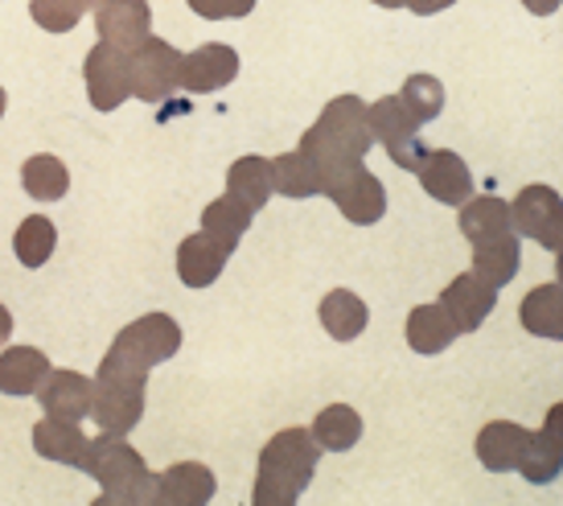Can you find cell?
<instances>
[{
	"mask_svg": "<svg viewBox=\"0 0 563 506\" xmlns=\"http://www.w3.org/2000/svg\"><path fill=\"white\" fill-rule=\"evenodd\" d=\"M189 9L206 21H227V16H247L255 0H189Z\"/></svg>",
	"mask_w": 563,
	"mask_h": 506,
	"instance_id": "34",
	"label": "cell"
},
{
	"mask_svg": "<svg viewBox=\"0 0 563 506\" xmlns=\"http://www.w3.org/2000/svg\"><path fill=\"white\" fill-rule=\"evenodd\" d=\"M54 371L49 359L33 346H9L0 354V392L4 396H37V387Z\"/></svg>",
	"mask_w": 563,
	"mask_h": 506,
	"instance_id": "22",
	"label": "cell"
},
{
	"mask_svg": "<svg viewBox=\"0 0 563 506\" xmlns=\"http://www.w3.org/2000/svg\"><path fill=\"white\" fill-rule=\"evenodd\" d=\"M95 30L99 42L115 50H136L153 33V9L148 0H95Z\"/></svg>",
	"mask_w": 563,
	"mask_h": 506,
	"instance_id": "10",
	"label": "cell"
},
{
	"mask_svg": "<svg viewBox=\"0 0 563 506\" xmlns=\"http://www.w3.org/2000/svg\"><path fill=\"white\" fill-rule=\"evenodd\" d=\"M543 432H548V441L563 453V404H555V408L548 411V420H543Z\"/></svg>",
	"mask_w": 563,
	"mask_h": 506,
	"instance_id": "35",
	"label": "cell"
},
{
	"mask_svg": "<svg viewBox=\"0 0 563 506\" xmlns=\"http://www.w3.org/2000/svg\"><path fill=\"white\" fill-rule=\"evenodd\" d=\"M128 82L144 103H165L181 87V50L148 33L141 46L128 50Z\"/></svg>",
	"mask_w": 563,
	"mask_h": 506,
	"instance_id": "5",
	"label": "cell"
},
{
	"mask_svg": "<svg viewBox=\"0 0 563 506\" xmlns=\"http://www.w3.org/2000/svg\"><path fill=\"white\" fill-rule=\"evenodd\" d=\"M522 4H527L534 16H551L555 9H560V0H522Z\"/></svg>",
	"mask_w": 563,
	"mask_h": 506,
	"instance_id": "37",
	"label": "cell"
},
{
	"mask_svg": "<svg viewBox=\"0 0 563 506\" xmlns=\"http://www.w3.org/2000/svg\"><path fill=\"white\" fill-rule=\"evenodd\" d=\"M473 248V272L489 280L494 288H506L518 276V264H522V243H518V231L506 227V231H494V235L470 239Z\"/></svg>",
	"mask_w": 563,
	"mask_h": 506,
	"instance_id": "15",
	"label": "cell"
},
{
	"mask_svg": "<svg viewBox=\"0 0 563 506\" xmlns=\"http://www.w3.org/2000/svg\"><path fill=\"white\" fill-rule=\"evenodd\" d=\"M54 248H58V227L46 215H30V219L16 227L13 252L25 268H42L49 255H54Z\"/></svg>",
	"mask_w": 563,
	"mask_h": 506,
	"instance_id": "30",
	"label": "cell"
},
{
	"mask_svg": "<svg viewBox=\"0 0 563 506\" xmlns=\"http://www.w3.org/2000/svg\"><path fill=\"white\" fill-rule=\"evenodd\" d=\"M91 399L95 380H87L79 371H49L46 383L37 387V404L46 408V416L70 420V425H82L91 416Z\"/></svg>",
	"mask_w": 563,
	"mask_h": 506,
	"instance_id": "14",
	"label": "cell"
},
{
	"mask_svg": "<svg viewBox=\"0 0 563 506\" xmlns=\"http://www.w3.org/2000/svg\"><path fill=\"white\" fill-rule=\"evenodd\" d=\"M510 219H515L518 235L534 239L539 248L560 252L563 248V198L551 186H522L515 202H510Z\"/></svg>",
	"mask_w": 563,
	"mask_h": 506,
	"instance_id": "7",
	"label": "cell"
},
{
	"mask_svg": "<svg viewBox=\"0 0 563 506\" xmlns=\"http://www.w3.org/2000/svg\"><path fill=\"white\" fill-rule=\"evenodd\" d=\"M87 444H91V437H82V428L70 425V420H54V416H46V420L33 425V453L46 461L82 470Z\"/></svg>",
	"mask_w": 563,
	"mask_h": 506,
	"instance_id": "19",
	"label": "cell"
},
{
	"mask_svg": "<svg viewBox=\"0 0 563 506\" xmlns=\"http://www.w3.org/2000/svg\"><path fill=\"white\" fill-rule=\"evenodd\" d=\"M214 491H219V477L202 461H177L157 477V503H210Z\"/></svg>",
	"mask_w": 563,
	"mask_h": 506,
	"instance_id": "21",
	"label": "cell"
},
{
	"mask_svg": "<svg viewBox=\"0 0 563 506\" xmlns=\"http://www.w3.org/2000/svg\"><path fill=\"white\" fill-rule=\"evenodd\" d=\"M239 75V54L222 42H206V46L181 54V87L194 96H214Z\"/></svg>",
	"mask_w": 563,
	"mask_h": 506,
	"instance_id": "12",
	"label": "cell"
},
{
	"mask_svg": "<svg viewBox=\"0 0 563 506\" xmlns=\"http://www.w3.org/2000/svg\"><path fill=\"white\" fill-rule=\"evenodd\" d=\"M21 186H25L33 202H58L70 190V174H66V165L54 153H37V157L21 165Z\"/></svg>",
	"mask_w": 563,
	"mask_h": 506,
	"instance_id": "27",
	"label": "cell"
},
{
	"mask_svg": "<svg viewBox=\"0 0 563 506\" xmlns=\"http://www.w3.org/2000/svg\"><path fill=\"white\" fill-rule=\"evenodd\" d=\"M309 432L317 437L321 449H329V453H345V449H354V444L362 441V416L350 408V404H329V408L313 420Z\"/></svg>",
	"mask_w": 563,
	"mask_h": 506,
	"instance_id": "28",
	"label": "cell"
},
{
	"mask_svg": "<svg viewBox=\"0 0 563 506\" xmlns=\"http://www.w3.org/2000/svg\"><path fill=\"white\" fill-rule=\"evenodd\" d=\"M9 338H13V314H9L4 305H0V346H4Z\"/></svg>",
	"mask_w": 563,
	"mask_h": 506,
	"instance_id": "38",
	"label": "cell"
},
{
	"mask_svg": "<svg viewBox=\"0 0 563 506\" xmlns=\"http://www.w3.org/2000/svg\"><path fill=\"white\" fill-rule=\"evenodd\" d=\"M82 75H87V99L91 108L99 111H115L132 96V82H128V50H115L108 42L91 46L87 63H82Z\"/></svg>",
	"mask_w": 563,
	"mask_h": 506,
	"instance_id": "9",
	"label": "cell"
},
{
	"mask_svg": "<svg viewBox=\"0 0 563 506\" xmlns=\"http://www.w3.org/2000/svg\"><path fill=\"white\" fill-rule=\"evenodd\" d=\"M375 148V132H371V116L358 96L329 99V108L317 116V124L300 136V153L313 161L321 174V194L338 174L354 169Z\"/></svg>",
	"mask_w": 563,
	"mask_h": 506,
	"instance_id": "1",
	"label": "cell"
},
{
	"mask_svg": "<svg viewBox=\"0 0 563 506\" xmlns=\"http://www.w3.org/2000/svg\"><path fill=\"white\" fill-rule=\"evenodd\" d=\"M527 441H531V428L515 425V420H494V425H485L477 432V461L489 474L518 470V461L527 453Z\"/></svg>",
	"mask_w": 563,
	"mask_h": 506,
	"instance_id": "17",
	"label": "cell"
},
{
	"mask_svg": "<svg viewBox=\"0 0 563 506\" xmlns=\"http://www.w3.org/2000/svg\"><path fill=\"white\" fill-rule=\"evenodd\" d=\"M456 338H461V330H456V321L440 301L416 305L411 317H407V346L416 354H444Z\"/></svg>",
	"mask_w": 563,
	"mask_h": 506,
	"instance_id": "20",
	"label": "cell"
},
{
	"mask_svg": "<svg viewBox=\"0 0 563 506\" xmlns=\"http://www.w3.org/2000/svg\"><path fill=\"white\" fill-rule=\"evenodd\" d=\"M518 474L527 477L531 486H551L563 474V453L548 441V432H531L527 453L518 461Z\"/></svg>",
	"mask_w": 563,
	"mask_h": 506,
	"instance_id": "31",
	"label": "cell"
},
{
	"mask_svg": "<svg viewBox=\"0 0 563 506\" xmlns=\"http://www.w3.org/2000/svg\"><path fill=\"white\" fill-rule=\"evenodd\" d=\"M317 317H321V326L329 330V338H338V342H354V338L366 330L371 309L362 305L358 293H350V288H333L325 301L317 305Z\"/></svg>",
	"mask_w": 563,
	"mask_h": 506,
	"instance_id": "24",
	"label": "cell"
},
{
	"mask_svg": "<svg viewBox=\"0 0 563 506\" xmlns=\"http://www.w3.org/2000/svg\"><path fill=\"white\" fill-rule=\"evenodd\" d=\"M518 321L522 330L534 333V338H551V342H563V285H539L531 288L522 305H518Z\"/></svg>",
	"mask_w": 563,
	"mask_h": 506,
	"instance_id": "23",
	"label": "cell"
},
{
	"mask_svg": "<svg viewBox=\"0 0 563 506\" xmlns=\"http://www.w3.org/2000/svg\"><path fill=\"white\" fill-rule=\"evenodd\" d=\"M82 474H91L103 491V503H157V474L148 461L124 441V432H103L87 444Z\"/></svg>",
	"mask_w": 563,
	"mask_h": 506,
	"instance_id": "4",
	"label": "cell"
},
{
	"mask_svg": "<svg viewBox=\"0 0 563 506\" xmlns=\"http://www.w3.org/2000/svg\"><path fill=\"white\" fill-rule=\"evenodd\" d=\"M440 305L449 309V317L456 321V330L473 333V330H482L485 317L494 314V305H498V288L489 285V280H482L477 272H461L456 280L444 285Z\"/></svg>",
	"mask_w": 563,
	"mask_h": 506,
	"instance_id": "13",
	"label": "cell"
},
{
	"mask_svg": "<svg viewBox=\"0 0 563 506\" xmlns=\"http://www.w3.org/2000/svg\"><path fill=\"white\" fill-rule=\"evenodd\" d=\"M449 4H456V0H407V9L420 16H432V13H444Z\"/></svg>",
	"mask_w": 563,
	"mask_h": 506,
	"instance_id": "36",
	"label": "cell"
},
{
	"mask_svg": "<svg viewBox=\"0 0 563 506\" xmlns=\"http://www.w3.org/2000/svg\"><path fill=\"white\" fill-rule=\"evenodd\" d=\"M416 177H420V186L437 202L444 206H461L473 198V174H470V165L456 157L453 148H428L420 161V169H416Z\"/></svg>",
	"mask_w": 563,
	"mask_h": 506,
	"instance_id": "11",
	"label": "cell"
},
{
	"mask_svg": "<svg viewBox=\"0 0 563 506\" xmlns=\"http://www.w3.org/2000/svg\"><path fill=\"white\" fill-rule=\"evenodd\" d=\"M272 182H276V194H284V198H317L321 194V174L300 148L272 161Z\"/></svg>",
	"mask_w": 563,
	"mask_h": 506,
	"instance_id": "29",
	"label": "cell"
},
{
	"mask_svg": "<svg viewBox=\"0 0 563 506\" xmlns=\"http://www.w3.org/2000/svg\"><path fill=\"white\" fill-rule=\"evenodd\" d=\"M325 194L338 202V210H342L345 219L358 222V227H375L387 215V186L366 169V161L333 177L325 186Z\"/></svg>",
	"mask_w": 563,
	"mask_h": 506,
	"instance_id": "8",
	"label": "cell"
},
{
	"mask_svg": "<svg viewBox=\"0 0 563 506\" xmlns=\"http://www.w3.org/2000/svg\"><path fill=\"white\" fill-rule=\"evenodd\" d=\"M375 4H378V9H404L407 0H375Z\"/></svg>",
	"mask_w": 563,
	"mask_h": 506,
	"instance_id": "39",
	"label": "cell"
},
{
	"mask_svg": "<svg viewBox=\"0 0 563 506\" xmlns=\"http://www.w3.org/2000/svg\"><path fill=\"white\" fill-rule=\"evenodd\" d=\"M321 461V444L309 428H284L260 453V474H255V491L251 503L260 506H288L309 491Z\"/></svg>",
	"mask_w": 563,
	"mask_h": 506,
	"instance_id": "3",
	"label": "cell"
},
{
	"mask_svg": "<svg viewBox=\"0 0 563 506\" xmlns=\"http://www.w3.org/2000/svg\"><path fill=\"white\" fill-rule=\"evenodd\" d=\"M144 416V392L136 387H111V383H95L91 420L103 432H132Z\"/></svg>",
	"mask_w": 563,
	"mask_h": 506,
	"instance_id": "18",
	"label": "cell"
},
{
	"mask_svg": "<svg viewBox=\"0 0 563 506\" xmlns=\"http://www.w3.org/2000/svg\"><path fill=\"white\" fill-rule=\"evenodd\" d=\"M181 350V326L169 314H144L132 326L115 333L111 350L99 363L95 383H111V387H148V371Z\"/></svg>",
	"mask_w": 563,
	"mask_h": 506,
	"instance_id": "2",
	"label": "cell"
},
{
	"mask_svg": "<svg viewBox=\"0 0 563 506\" xmlns=\"http://www.w3.org/2000/svg\"><path fill=\"white\" fill-rule=\"evenodd\" d=\"M366 116H371V132H375V144L387 148V157L407 169V174H416L423 161V141H420V120L404 108V99L399 96H383L375 103H366Z\"/></svg>",
	"mask_w": 563,
	"mask_h": 506,
	"instance_id": "6",
	"label": "cell"
},
{
	"mask_svg": "<svg viewBox=\"0 0 563 506\" xmlns=\"http://www.w3.org/2000/svg\"><path fill=\"white\" fill-rule=\"evenodd\" d=\"M227 255L231 252L222 248L219 239L206 235V231L186 235L181 239V248H177V276H181V285L210 288L222 276V268H227Z\"/></svg>",
	"mask_w": 563,
	"mask_h": 506,
	"instance_id": "16",
	"label": "cell"
},
{
	"mask_svg": "<svg viewBox=\"0 0 563 506\" xmlns=\"http://www.w3.org/2000/svg\"><path fill=\"white\" fill-rule=\"evenodd\" d=\"M87 9H95V0H33L30 16L46 33H70L87 16Z\"/></svg>",
	"mask_w": 563,
	"mask_h": 506,
	"instance_id": "33",
	"label": "cell"
},
{
	"mask_svg": "<svg viewBox=\"0 0 563 506\" xmlns=\"http://www.w3.org/2000/svg\"><path fill=\"white\" fill-rule=\"evenodd\" d=\"M555 280H560V285H563V248H560V252H555Z\"/></svg>",
	"mask_w": 563,
	"mask_h": 506,
	"instance_id": "40",
	"label": "cell"
},
{
	"mask_svg": "<svg viewBox=\"0 0 563 506\" xmlns=\"http://www.w3.org/2000/svg\"><path fill=\"white\" fill-rule=\"evenodd\" d=\"M227 194H235L239 202L251 206L255 215L267 206V198L276 194V182H272V161L267 157H239L231 169H227Z\"/></svg>",
	"mask_w": 563,
	"mask_h": 506,
	"instance_id": "25",
	"label": "cell"
},
{
	"mask_svg": "<svg viewBox=\"0 0 563 506\" xmlns=\"http://www.w3.org/2000/svg\"><path fill=\"white\" fill-rule=\"evenodd\" d=\"M399 99H404V108L411 111L420 124H428V120H437L440 111H444V82H440L437 75H407Z\"/></svg>",
	"mask_w": 563,
	"mask_h": 506,
	"instance_id": "32",
	"label": "cell"
},
{
	"mask_svg": "<svg viewBox=\"0 0 563 506\" xmlns=\"http://www.w3.org/2000/svg\"><path fill=\"white\" fill-rule=\"evenodd\" d=\"M251 219H255V210H251V206L239 202L235 194H222V198H214V202L202 210V231L210 239H219L227 252H235L239 239L247 235Z\"/></svg>",
	"mask_w": 563,
	"mask_h": 506,
	"instance_id": "26",
	"label": "cell"
},
{
	"mask_svg": "<svg viewBox=\"0 0 563 506\" xmlns=\"http://www.w3.org/2000/svg\"><path fill=\"white\" fill-rule=\"evenodd\" d=\"M4 108H9V96H4V87H0V116H4Z\"/></svg>",
	"mask_w": 563,
	"mask_h": 506,
	"instance_id": "41",
	"label": "cell"
}]
</instances>
